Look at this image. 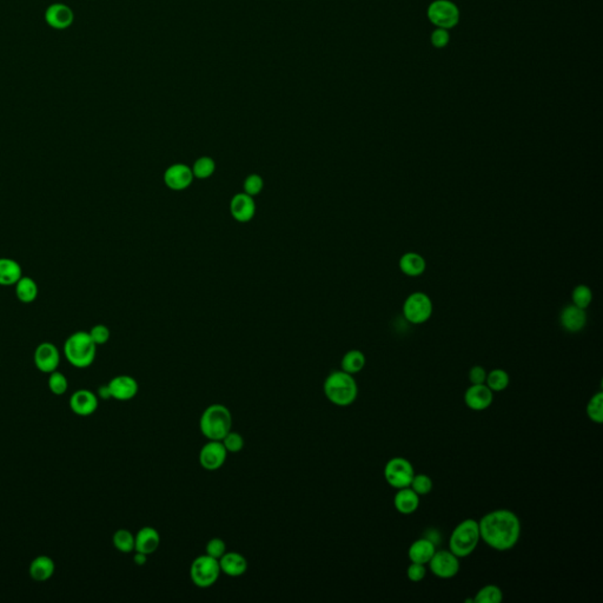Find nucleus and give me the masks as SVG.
<instances>
[{
  "label": "nucleus",
  "instance_id": "7",
  "mask_svg": "<svg viewBox=\"0 0 603 603\" xmlns=\"http://www.w3.org/2000/svg\"><path fill=\"white\" fill-rule=\"evenodd\" d=\"M222 570L218 560L209 555H201L191 563L190 578L194 586L198 588H210L218 581Z\"/></svg>",
  "mask_w": 603,
  "mask_h": 603
},
{
  "label": "nucleus",
  "instance_id": "12",
  "mask_svg": "<svg viewBox=\"0 0 603 603\" xmlns=\"http://www.w3.org/2000/svg\"><path fill=\"white\" fill-rule=\"evenodd\" d=\"M34 362L39 372L44 374L56 372L60 364L58 348L51 342H43L34 350Z\"/></svg>",
  "mask_w": 603,
  "mask_h": 603
},
{
  "label": "nucleus",
  "instance_id": "20",
  "mask_svg": "<svg viewBox=\"0 0 603 603\" xmlns=\"http://www.w3.org/2000/svg\"><path fill=\"white\" fill-rule=\"evenodd\" d=\"M218 561L222 573L230 576V578H240L242 575L245 574L248 570L247 558H244L242 554L236 553V551L224 554Z\"/></svg>",
  "mask_w": 603,
  "mask_h": 603
},
{
  "label": "nucleus",
  "instance_id": "32",
  "mask_svg": "<svg viewBox=\"0 0 603 603\" xmlns=\"http://www.w3.org/2000/svg\"><path fill=\"white\" fill-rule=\"evenodd\" d=\"M587 416L589 418L591 422H594L596 424H601L603 422V393L594 394L591 397L589 402L587 403L586 408Z\"/></svg>",
  "mask_w": 603,
  "mask_h": 603
},
{
  "label": "nucleus",
  "instance_id": "22",
  "mask_svg": "<svg viewBox=\"0 0 603 603\" xmlns=\"http://www.w3.org/2000/svg\"><path fill=\"white\" fill-rule=\"evenodd\" d=\"M394 507L402 515H411L420 507V495L410 487L397 489L394 497Z\"/></svg>",
  "mask_w": 603,
  "mask_h": 603
},
{
  "label": "nucleus",
  "instance_id": "25",
  "mask_svg": "<svg viewBox=\"0 0 603 603\" xmlns=\"http://www.w3.org/2000/svg\"><path fill=\"white\" fill-rule=\"evenodd\" d=\"M23 277V269L17 260L1 257L0 258V285H14Z\"/></svg>",
  "mask_w": 603,
  "mask_h": 603
},
{
  "label": "nucleus",
  "instance_id": "19",
  "mask_svg": "<svg viewBox=\"0 0 603 603\" xmlns=\"http://www.w3.org/2000/svg\"><path fill=\"white\" fill-rule=\"evenodd\" d=\"M560 322L565 330L568 332H578L586 327L587 314L584 309L571 304L563 308L560 315Z\"/></svg>",
  "mask_w": 603,
  "mask_h": 603
},
{
  "label": "nucleus",
  "instance_id": "9",
  "mask_svg": "<svg viewBox=\"0 0 603 603\" xmlns=\"http://www.w3.org/2000/svg\"><path fill=\"white\" fill-rule=\"evenodd\" d=\"M434 310L433 302L424 293H413L403 304V316L411 324L426 323Z\"/></svg>",
  "mask_w": 603,
  "mask_h": 603
},
{
  "label": "nucleus",
  "instance_id": "8",
  "mask_svg": "<svg viewBox=\"0 0 603 603\" xmlns=\"http://www.w3.org/2000/svg\"><path fill=\"white\" fill-rule=\"evenodd\" d=\"M385 479L387 483L394 489L409 487L415 476V468L409 459L405 457H393L389 459L385 467Z\"/></svg>",
  "mask_w": 603,
  "mask_h": 603
},
{
  "label": "nucleus",
  "instance_id": "23",
  "mask_svg": "<svg viewBox=\"0 0 603 603\" xmlns=\"http://www.w3.org/2000/svg\"><path fill=\"white\" fill-rule=\"evenodd\" d=\"M435 551H436V545L434 542L426 537H422L410 545L408 556L410 562L428 565L431 558L434 556Z\"/></svg>",
  "mask_w": 603,
  "mask_h": 603
},
{
  "label": "nucleus",
  "instance_id": "18",
  "mask_svg": "<svg viewBox=\"0 0 603 603\" xmlns=\"http://www.w3.org/2000/svg\"><path fill=\"white\" fill-rule=\"evenodd\" d=\"M231 215L237 222L247 223L250 222L256 214V204L253 197L245 194H237L234 196L230 204Z\"/></svg>",
  "mask_w": 603,
  "mask_h": 603
},
{
  "label": "nucleus",
  "instance_id": "2",
  "mask_svg": "<svg viewBox=\"0 0 603 603\" xmlns=\"http://www.w3.org/2000/svg\"><path fill=\"white\" fill-rule=\"evenodd\" d=\"M324 395L332 405L349 407L359 396V385L354 375L341 370L331 372L324 380Z\"/></svg>",
  "mask_w": 603,
  "mask_h": 603
},
{
  "label": "nucleus",
  "instance_id": "33",
  "mask_svg": "<svg viewBox=\"0 0 603 603\" xmlns=\"http://www.w3.org/2000/svg\"><path fill=\"white\" fill-rule=\"evenodd\" d=\"M215 170L216 164L214 159H211L210 157H201L194 163L192 172L196 178L207 179L214 174Z\"/></svg>",
  "mask_w": 603,
  "mask_h": 603
},
{
  "label": "nucleus",
  "instance_id": "43",
  "mask_svg": "<svg viewBox=\"0 0 603 603\" xmlns=\"http://www.w3.org/2000/svg\"><path fill=\"white\" fill-rule=\"evenodd\" d=\"M488 372L481 365H475L469 370V380L471 385H483L486 383Z\"/></svg>",
  "mask_w": 603,
  "mask_h": 603
},
{
  "label": "nucleus",
  "instance_id": "16",
  "mask_svg": "<svg viewBox=\"0 0 603 603\" xmlns=\"http://www.w3.org/2000/svg\"><path fill=\"white\" fill-rule=\"evenodd\" d=\"M192 169L185 164H174L166 170L164 174V182L171 190H185L192 184L194 181Z\"/></svg>",
  "mask_w": 603,
  "mask_h": 603
},
{
  "label": "nucleus",
  "instance_id": "45",
  "mask_svg": "<svg viewBox=\"0 0 603 603\" xmlns=\"http://www.w3.org/2000/svg\"><path fill=\"white\" fill-rule=\"evenodd\" d=\"M133 561H135L137 566H144L146 561H148V555L136 551V555L133 556Z\"/></svg>",
  "mask_w": 603,
  "mask_h": 603
},
{
  "label": "nucleus",
  "instance_id": "34",
  "mask_svg": "<svg viewBox=\"0 0 603 603\" xmlns=\"http://www.w3.org/2000/svg\"><path fill=\"white\" fill-rule=\"evenodd\" d=\"M47 385H49L51 393L57 395V396H62L67 391L69 380L62 372L56 370V372H51Z\"/></svg>",
  "mask_w": 603,
  "mask_h": 603
},
{
  "label": "nucleus",
  "instance_id": "11",
  "mask_svg": "<svg viewBox=\"0 0 603 603\" xmlns=\"http://www.w3.org/2000/svg\"><path fill=\"white\" fill-rule=\"evenodd\" d=\"M227 454L222 441H209L199 451V464L205 470H218L227 461Z\"/></svg>",
  "mask_w": 603,
  "mask_h": 603
},
{
  "label": "nucleus",
  "instance_id": "41",
  "mask_svg": "<svg viewBox=\"0 0 603 603\" xmlns=\"http://www.w3.org/2000/svg\"><path fill=\"white\" fill-rule=\"evenodd\" d=\"M225 553H227V545L222 538L216 537V538H211L210 541L207 542V555L211 558L219 560Z\"/></svg>",
  "mask_w": 603,
  "mask_h": 603
},
{
  "label": "nucleus",
  "instance_id": "27",
  "mask_svg": "<svg viewBox=\"0 0 603 603\" xmlns=\"http://www.w3.org/2000/svg\"><path fill=\"white\" fill-rule=\"evenodd\" d=\"M14 293L18 301L25 304H30L36 301L39 293L38 284L31 277L23 276L21 280L14 284Z\"/></svg>",
  "mask_w": 603,
  "mask_h": 603
},
{
  "label": "nucleus",
  "instance_id": "35",
  "mask_svg": "<svg viewBox=\"0 0 603 603\" xmlns=\"http://www.w3.org/2000/svg\"><path fill=\"white\" fill-rule=\"evenodd\" d=\"M571 299H573V304L574 306L586 310L587 308L591 304V301H593V293H591V290L587 285H578L573 290Z\"/></svg>",
  "mask_w": 603,
  "mask_h": 603
},
{
  "label": "nucleus",
  "instance_id": "39",
  "mask_svg": "<svg viewBox=\"0 0 603 603\" xmlns=\"http://www.w3.org/2000/svg\"><path fill=\"white\" fill-rule=\"evenodd\" d=\"M89 335L91 337L92 341L95 342V345H103L108 343L111 332L106 326L104 324H97L95 327L91 328V330L89 331Z\"/></svg>",
  "mask_w": 603,
  "mask_h": 603
},
{
  "label": "nucleus",
  "instance_id": "21",
  "mask_svg": "<svg viewBox=\"0 0 603 603\" xmlns=\"http://www.w3.org/2000/svg\"><path fill=\"white\" fill-rule=\"evenodd\" d=\"M161 545V536L152 527H143L135 535V550L138 553L150 555L158 549Z\"/></svg>",
  "mask_w": 603,
  "mask_h": 603
},
{
  "label": "nucleus",
  "instance_id": "37",
  "mask_svg": "<svg viewBox=\"0 0 603 603\" xmlns=\"http://www.w3.org/2000/svg\"><path fill=\"white\" fill-rule=\"evenodd\" d=\"M223 446H225L227 453H240L244 448V438L242 435L236 433V431H229L223 440H222Z\"/></svg>",
  "mask_w": 603,
  "mask_h": 603
},
{
  "label": "nucleus",
  "instance_id": "15",
  "mask_svg": "<svg viewBox=\"0 0 603 603\" xmlns=\"http://www.w3.org/2000/svg\"><path fill=\"white\" fill-rule=\"evenodd\" d=\"M70 408L76 415L87 418L98 409V396L87 389H80L70 397Z\"/></svg>",
  "mask_w": 603,
  "mask_h": 603
},
{
  "label": "nucleus",
  "instance_id": "1",
  "mask_svg": "<svg viewBox=\"0 0 603 603\" xmlns=\"http://www.w3.org/2000/svg\"><path fill=\"white\" fill-rule=\"evenodd\" d=\"M481 540L497 550L508 551L520 541L522 525L515 512L509 509H496L481 517L479 521Z\"/></svg>",
  "mask_w": 603,
  "mask_h": 603
},
{
  "label": "nucleus",
  "instance_id": "10",
  "mask_svg": "<svg viewBox=\"0 0 603 603\" xmlns=\"http://www.w3.org/2000/svg\"><path fill=\"white\" fill-rule=\"evenodd\" d=\"M428 566L436 578L449 580L459 574V558L449 549L436 550Z\"/></svg>",
  "mask_w": 603,
  "mask_h": 603
},
{
  "label": "nucleus",
  "instance_id": "40",
  "mask_svg": "<svg viewBox=\"0 0 603 603\" xmlns=\"http://www.w3.org/2000/svg\"><path fill=\"white\" fill-rule=\"evenodd\" d=\"M430 43L436 49H444L451 43L449 30L436 29L430 34Z\"/></svg>",
  "mask_w": 603,
  "mask_h": 603
},
{
  "label": "nucleus",
  "instance_id": "6",
  "mask_svg": "<svg viewBox=\"0 0 603 603\" xmlns=\"http://www.w3.org/2000/svg\"><path fill=\"white\" fill-rule=\"evenodd\" d=\"M426 17L435 27L451 30L459 25L461 11L451 0H434L428 6Z\"/></svg>",
  "mask_w": 603,
  "mask_h": 603
},
{
  "label": "nucleus",
  "instance_id": "26",
  "mask_svg": "<svg viewBox=\"0 0 603 603\" xmlns=\"http://www.w3.org/2000/svg\"><path fill=\"white\" fill-rule=\"evenodd\" d=\"M400 269L407 276H421L426 271V260L416 252H407L400 260Z\"/></svg>",
  "mask_w": 603,
  "mask_h": 603
},
{
  "label": "nucleus",
  "instance_id": "38",
  "mask_svg": "<svg viewBox=\"0 0 603 603\" xmlns=\"http://www.w3.org/2000/svg\"><path fill=\"white\" fill-rule=\"evenodd\" d=\"M263 186H264L263 178L258 176V174H249L247 179H245V182H244V192L249 194V196H251V197H255V196L262 192Z\"/></svg>",
  "mask_w": 603,
  "mask_h": 603
},
{
  "label": "nucleus",
  "instance_id": "5",
  "mask_svg": "<svg viewBox=\"0 0 603 603\" xmlns=\"http://www.w3.org/2000/svg\"><path fill=\"white\" fill-rule=\"evenodd\" d=\"M481 541L479 521L474 519L459 522L449 537V550L459 558H468L475 551Z\"/></svg>",
  "mask_w": 603,
  "mask_h": 603
},
{
  "label": "nucleus",
  "instance_id": "36",
  "mask_svg": "<svg viewBox=\"0 0 603 603\" xmlns=\"http://www.w3.org/2000/svg\"><path fill=\"white\" fill-rule=\"evenodd\" d=\"M409 487L418 495L424 496L431 492L433 488H434V483H433V479H430L429 476L426 475V474H415Z\"/></svg>",
  "mask_w": 603,
  "mask_h": 603
},
{
  "label": "nucleus",
  "instance_id": "29",
  "mask_svg": "<svg viewBox=\"0 0 603 603\" xmlns=\"http://www.w3.org/2000/svg\"><path fill=\"white\" fill-rule=\"evenodd\" d=\"M509 383H510V376L508 372L503 369H494L492 372H488L484 385H487L492 393H501L508 388Z\"/></svg>",
  "mask_w": 603,
  "mask_h": 603
},
{
  "label": "nucleus",
  "instance_id": "13",
  "mask_svg": "<svg viewBox=\"0 0 603 603\" xmlns=\"http://www.w3.org/2000/svg\"><path fill=\"white\" fill-rule=\"evenodd\" d=\"M44 19L52 29L67 30L73 24L75 13L67 4L54 3L45 10Z\"/></svg>",
  "mask_w": 603,
  "mask_h": 603
},
{
  "label": "nucleus",
  "instance_id": "3",
  "mask_svg": "<svg viewBox=\"0 0 603 603\" xmlns=\"http://www.w3.org/2000/svg\"><path fill=\"white\" fill-rule=\"evenodd\" d=\"M64 355L75 368L85 369L95 360L97 345L87 331H76L64 343Z\"/></svg>",
  "mask_w": 603,
  "mask_h": 603
},
{
  "label": "nucleus",
  "instance_id": "4",
  "mask_svg": "<svg viewBox=\"0 0 603 603\" xmlns=\"http://www.w3.org/2000/svg\"><path fill=\"white\" fill-rule=\"evenodd\" d=\"M231 426V413L223 405H209L199 420V429L209 441H222Z\"/></svg>",
  "mask_w": 603,
  "mask_h": 603
},
{
  "label": "nucleus",
  "instance_id": "28",
  "mask_svg": "<svg viewBox=\"0 0 603 603\" xmlns=\"http://www.w3.org/2000/svg\"><path fill=\"white\" fill-rule=\"evenodd\" d=\"M365 363H367V360H365L363 352H360V350H350L343 356L342 362H341V368L343 372H348L350 375H355V374H359L363 370Z\"/></svg>",
  "mask_w": 603,
  "mask_h": 603
},
{
  "label": "nucleus",
  "instance_id": "24",
  "mask_svg": "<svg viewBox=\"0 0 603 603\" xmlns=\"http://www.w3.org/2000/svg\"><path fill=\"white\" fill-rule=\"evenodd\" d=\"M54 570L56 565L54 560L46 555H41L34 558L29 568L30 576L37 582H45L50 580L54 576Z\"/></svg>",
  "mask_w": 603,
  "mask_h": 603
},
{
  "label": "nucleus",
  "instance_id": "17",
  "mask_svg": "<svg viewBox=\"0 0 603 603\" xmlns=\"http://www.w3.org/2000/svg\"><path fill=\"white\" fill-rule=\"evenodd\" d=\"M108 385L111 398H115L117 401H130L137 396L139 390L137 380L128 375L113 377Z\"/></svg>",
  "mask_w": 603,
  "mask_h": 603
},
{
  "label": "nucleus",
  "instance_id": "42",
  "mask_svg": "<svg viewBox=\"0 0 603 603\" xmlns=\"http://www.w3.org/2000/svg\"><path fill=\"white\" fill-rule=\"evenodd\" d=\"M407 576L411 582H421L422 580L426 576V565L411 562L407 569Z\"/></svg>",
  "mask_w": 603,
  "mask_h": 603
},
{
  "label": "nucleus",
  "instance_id": "30",
  "mask_svg": "<svg viewBox=\"0 0 603 603\" xmlns=\"http://www.w3.org/2000/svg\"><path fill=\"white\" fill-rule=\"evenodd\" d=\"M475 603H501L503 601V591L496 584L482 587L475 595Z\"/></svg>",
  "mask_w": 603,
  "mask_h": 603
},
{
  "label": "nucleus",
  "instance_id": "31",
  "mask_svg": "<svg viewBox=\"0 0 603 603\" xmlns=\"http://www.w3.org/2000/svg\"><path fill=\"white\" fill-rule=\"evenodd\" d=\"M112 542L117 550L120 553H131L135 550V535L128 529H120L113 534Z\"/></svg>",
  "mask_w": 603,
  "mask_h": 603
},
{
  "label": "nucleus",
  "instance_id": "14",
  "mask_svg": "<svg viewBox=\"0 0 603 603\" xmlns=\"http://www.w3.org/2000/svg\"><path fill=\"white\" fill-rule=\"evenodd\" d=\"M494 402V393L487 385H471L464 393V403L474 411L487 410Z\"/></svg>",
  "mask_w": 603,
  "mask_h": 603
},
{
  "label": "nucleus",
  "instance_id": "44",
  "mask_svg": "<svg viewBox=\"0 0 603 603\" xmlns=\"http://www.w3.org/2000/svg\"><path fill=\"white\" fill-rule=\"evenodd\" d=\"M97 396L102 398V400H109V398H111V393H110L109 385H100V388H98V391H97Z\"/></svg>",
  "mask_w": 603,
  "mask_h": 603
}]
</instances>
